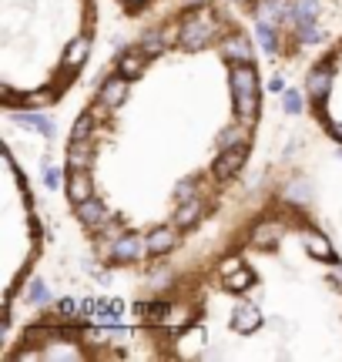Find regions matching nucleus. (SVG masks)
<instances>
[{
	"label": "nucleus",
	"instance_id": "nucleus-1",
	"mask_svg": "<svg viewBox=\"0 0 342 362\" xmlns=\"http://www.w3.org/2000/svg\"><path fill=\"white\" fill-rule=\"evenodd\" d=\"M262 118L259 44L235 0L144 17L64 138V205L94 262L138 279L175 269L238 201Z\"/></svg>",
	"mask_w": 342,
	"mask_h": 362
},
{
	"label": "nucleus",
	"instance_id": "nucleus-2",
	"mask_svg": "<svg viewBox=\"0 0 342 362\" xmlns=\"http://www.w3.org/2000/svg\"><path fill=\"white\" fill-rule=\"evenodd\" d=\"M141 359L342 362V252L285 185L262 188L131 305Z\"/></svg>",
	"mask_w": 342,
	"mask_h": 362
},
{
	"label": "nucleus",
	"instance_id": "nucleus-3",
	"mask_svg": "<svg viewBox=\"0 0 342 362\" xmlns=\"http://www.w3.org/2000/svg\"><path fill=\"white\" fill-rule=\"evenodd\" d=\"M101 30L97 0H0V105L37 114L81 84Z\"/></svg>",
	"mask_w": 342,
	"mask_h": 362
},
{
	"label": "nucleus",
	"instance_id": "nucleus-4",
	"mask_svg": "<svg viewBox=\"0 0 342 362\" xmlns=\"http://www.w3.org/2000/svg\"><path fill=\"white\" fill-rule=\"evenodd\" d=\"M44 222L31 175L11 148L0 154V339L14 332L17 302L44 258Z\"/></svg>",
	"mask_w": 342,
	"mask_h": 362
},
{
	"label": "nucleus",
	"instance_id": "nucleus-5",
	"mask_svg": "<svg viewBox=\"0 0 342 362\" xmlns=\"http://www.w3.org/2000/svg\"><path fill=\"white\" fill-rule=\"evenodd\" d=\"M4 362H125L141 359L135 332L125 335L81 312L44 309L20 322L0 349Z\"/></svg>",
	"mask_w": 342,
	"mask_h": 362
},
{
	"label": "nucleus",
	"instance_id": "nucleus-6",
	"mask_svg": "<svg viewBox=\"0 0 342 362\" xmlns=\"http://www.w3.org/2000/svg\"><path fill=\"white\" fill-rule=\"evenodd\" d=\"M302 101L312 124L342 148V34H336L302 74Z\"/></svg>",
	"mask_w": 342,
	"mask_h": 362
},
{
	"label": "nucleus",
	"instance_id": "nucleus-7",
	"mask_svg": "<svg viewBox=\"0 0 342 362\" xmlns=\"http://www.w3.org/2000/svg\"><path fill=\"white\" fill-rule=\"evenodd\" d=\"M168 0H114V7L128 17V20H144L148 14H155L158 7H165Z\"/></svg>",
	"mask_w": 342,
	"mask_h": 362
},
{
	"label": "nucleus",
	"instance_id": "nucleus-8",
	"mask_svg": "<svg viewBox=\"0 0 342 362\" xmlns=\"http://www.w3.org/2000/svg\"><path fill=\"white\" fill-rule=\"evenodd\" d=\"M235 4L242 7L245 17H255V14H262L265 7H282V4H289V0H235Z\"/></svg>",
	"mask_w": 342,
	"mask_h": 362
},
{
	"label": "nucleus",
	"instance_id": "nucleus-9",
	"mask_svg": "<svg viewBox=\"0 0 342 362\" xmlns=\"http://www.w3.org/2000/svg\"><path fill=\"white\" fill-rule=\"evenodd\" d=\"M329 4H332V7H339V11H342V0H329Z\"/></svg>",
	"mask_w": 342,
	"mask_h": 362
}]
</instances>
